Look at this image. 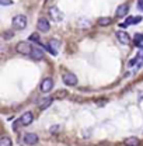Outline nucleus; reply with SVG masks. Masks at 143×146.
Wrapping results in <instances>:
<instances>
[{"instance_id": "nucleus-1", "label": "nucleus", "mask_w": 143, "mask_h": 146, "mask_svg": "<svg viewBox=\"0 0 143 146\" xmlns=\"http://www.w3.org/2000/svg\"><path fill=\"white\" fill-rule=\"evenodd\" d=\"M27 17L25 16H23V14H18L16 17L13 18V25H14V28H17V30H23V28H25L27 27Z\"/></svg>"}, {"instance_id": "nucleus-2", "label": "nucleus", "mask_w": 143, "mask_h": 146, "mask_svg": "<svg viewBox=\"0 0 143 146\" xmlns=\"http://www.w3.org/2000/svg\"><path fill=\"white\" fill-rule=\"evenodd\" d=\"M16 49H17L18 54H23V55H28L32 52V48H31L30 42H24V41L18 42L17 45H16Z\"/></svg>"}, {"instance_id": "nucleus-3", "label": "nucleus", "mask_w": 143, "mask_h": 146, "mask_svg": "<svg viewBox=\"0 0 143 146\" xmlns=\"http://www.w3.org/2000/svg\"><path fill=\"white\" fill-rule=\"evenodd\" d=\"M49 16L52 17V20H54L55 23H60V21L63 20V17H65V14H63L56 6H54V7L49 9Z\"/></svg>"}, {"instance_id": "nucleus-4", "label": "nucleus", "mask_w": 143, "mask_h": 146, "mask_svg": "<svg viewBox=\"0 0 143 146\" xmlns=\"http://www.w3.org/2000/svg\"><path fill=\"white\" fill-rule=\"evenodd\" d=\"M63 83L68 86H76L77 84V77L74 73H65L63 74Z\"/></svg>"}, {"instance_id": "nucleus-5", "label": "nucleus", "mask_w": 143, "mask_h": 146, "mask_svg": "<svg viewBox=\"0 0 143 146\" xmlns=\"http://www.w3.org/2000/svg\"><path fill=\"white\" fill-rule=\"evenodd\" d=\"M59 46H60V42H59L58 39H49V42H48V48H46V49H48L52 55H58Z\"/></svg>"}, {"instance_id": "nucleus-6", "label": "nucleus", "mask_w": 143, "mask_h": 146, "mask_svg": "<svg viewBox=\"0 0 143 146\" xmlns=\"http://www.w3.org/2000/svg\"><path fill=\"white\" fill-rule=\"evenodd\" d=\"M36 28H38L39 31H42V33H48L49 28H51L49 21H48L46 18H39V20H38V24H36Z\"/></svg>"}, {"instance_id": "nucleus-7", "label": "nucleus", "mask_w": 143, "mask_h": 146, "mask_svg": "<svg viewBox=\"0 0 143 146\" xmlns=\"http://www.w3.org/2000/svg\"><path fill=\"white\" fill-rule=\"evenodd\" d=\"M52 87H54V80H52L51 77H46V79L42 80V83H41V90L44 91V93L51 91Z\"/></svg>"}, {"instance_id": "nucleus-8", "label": "nucleus", "mask_w": 143, "mask_h": 146, "mask_svg": "<svg viewBox=\"0 0 143 146\" xmlns=\"http://www.w3.org/2000/svg\"><path fill=\"white\" fill-rule=\"evenodd\" d=\"M24 142H25L27 145H30V146L36 145V143H38V135H36V133H32V132L25 133V136H24Z\"/></svg>"}, {"instance_id": "nucleus-9", "label": "nucleus", "mask_w": 143, "mask_h": 146, "mask_svg": "<svg viewBox=\"0 0 143 146\" xmlns=\"http://www.w3.org/2000/svg\"><path fill=\"white\" fill-rule=\"evenodd\" d=\"M32 121H34V114L30 112V111L24 112V114L21 115V119H20V122H21L23 125H30Z\"/></svg>"}, {"instance_id": "nucleus-10", "label": "nucleus", "mask_w": 143, "mask_h": 146, "mask_svg": "<svg viewBox=\"0 0 143 146\" xmlns=\"http://www.w3.org/2000/svg\"><path fill=\"white\" fill-rule=\"evenodd\" d=\"M117 38H118V41H119L121 44H129V41H130L129 34L125 33V31H118V33H117Z\"/></svg>"}, {"instance_id": "nucleus-11", "label": "nucleus", "mask_w": 143, "mask_h": 146, "mask_svg": "<svg viewBox=\"0 0 143 146\" xmlns=\"http://www.w3.org/2000/svg\"><path fill=\"white\" fill-rule=\"evenodd\" d=\"M128 11H129V6L128 4H121V6H118V9H117V16L118 17H124L128 14Z\"/></svg>"}, {"instance_id": "nucleus-12", "label": "nucleus", "mask_w": 143, "mask_h": 146, "mask_svg": "<svg viewBox=\"0 0 143 146\" xmlns=\"http://www.w3.org/2000/svg\"><path fill=\"white\" fill-rule=\"evenodd\" d=\"M52 104V97H45V98H42V100H39V108L41 110H45L48 108L49 106Z\"/></svg>"}, {"instance_id": "nucleus-13", "label": "nucleus", "mask_w": 143, "mask_h": 146, "mask_svg": "<svg viewBox=\"0 0 143 146\" xmlns=\"http://www.w3.org/2000/svg\"><path fill=\"white\" fill-rule=\"evenodd\" d=\"M30 55H31V58L35 59V60H41V59L44 58V52H42L39 48H32V52Z\"/></svg>"}, {"instance_id": "nucleus-14", "label": "nucleus", "mask_w": 143, "mask_h": 146, "mask_svg": "<svg viewBox=\"0 0 143 146\" xmlns=\"http://www.w3.org/2000/svg\"><path fill=\"white\" fill-rule=\"evenodd\" d=\"M124 143L126 146H139L140 141L138 138H135V136H130V138H126L125 141H124Z\"/></svg>"}, {"instance_id": "nucleus-15", "label": "nucleus", "mask_w": 143, "mask_h": 146, "mask_svg": "<svg viewBox=\"0 0 143 146\" xmlns=\"http://www.w3.org/2000/svg\"><path fill=\"white\" fill-rule=\"evenodd\" d=\"M112 23V18L111 17H101L98 20V24L101 25V27H105V25H109Z\"/></svg>"}, {"instance_id": "nucleus-16", "label": "nucleus", "mask_w": 143, "mask_h": 146, "mask_svg": "<svg viewBox=\"0 0 143 146\" xmlns=\"http://www.w3.org/2000/svg\"><path fill=\"white\" fill-rule=\"evenodd\" d=\"M135 45H138V46H140L143 45V34H135Z\"/></svg>"}, {"instance_id": "nucleus-17", "label": "nucleus", "mask_w": 143, "mask_h": 146, "mask_svg": "<svg viewBox=\"0 0 143 146\" xmlns=\"http://www.w3.org/2000/svg\"><path fill=\"white\" fill-rule=\"evenodd\" d=\"M140 21H142V17H128L126 24H138Z\"/></svg>"}, {"instance_id": "nucleus-18", "label": "nucleus", "mask_w": 143, "mask_h": 146, "mask_svg": "<svg viewBox=\"0 0 143 146\" xmlns=\"http://www.w3.org/2000/svg\"><path fill=\"white\" fill-rule=\"evenodd\" d=\"M0 146H11V139L7 136H3L0 141Z\"/></svg>"}, {"instance_id": "nucleus-19", "label": "nucleus", "mask_w": 143, "mask_h": 146, "mask_svg": "<svg viewBox=\"0 0 143 146\" xmlns=\"http://www.w3.org/2000/svg\"><path fill=\"white\" fill-rule=\"evenodd\" d=\"M30 41H34V42H39V35H38L36 33L31 34V35H30Z\"/></svg>"}, {"instance_id": "nucleus-20", "label": "nucleus", "mask_w": 143, "mask_h": 146, "mask_svg": "<svg viewBox=\"0 0 143 146\" xmlns=\"http://www.w3.org/2000/svg\"><path fill=\"white\" fill-rule=\"evenodd\" d=\"M0 4L1 6H11L13 4V0H0Z\"/></svg>"}, {"instance_id": "nucleus-21", "label": "nucleus", "mask_w": 143, "mask_h": 146, "mask_svg": "<svg viewBox=\"0 0 143 146\" xmlns=\"http://www.w3.org/2000/svg\"><path fill=\"white\" fill-rule=\"evenodd\" d=\"M65 96H68V93L65 90H59L56 93V97H65Z\"/></svg>"}, {"instance_id": "nucleus-22", "label": "nucleus", "mask_w": 143, "mask_h": 146, "mask_svg": "<svg viewBox=\"0 0 143 146\" xmlns=\"http://www.w3.org/2000/svg\"><path fill=\"white\" fill-rule=\"evenodd\" d=\"M138 4H139V9L143 11V0H138Z\"/></svg>"}, {"instance_id": "nucleus-23", "label": "nucleus", "mask_w": 143, "mask_h": 146, "mask_svg": "<svg viewBox=\"0 0 143 146\" xmlns=\"http://www.w3.org/2000/svg\"><path fill=\"white\" fill-rule=\"evenodd\" d=\"M59 129V127H52L51 128V132H55V131H58Z\"/></svg>"}]
</instances>
